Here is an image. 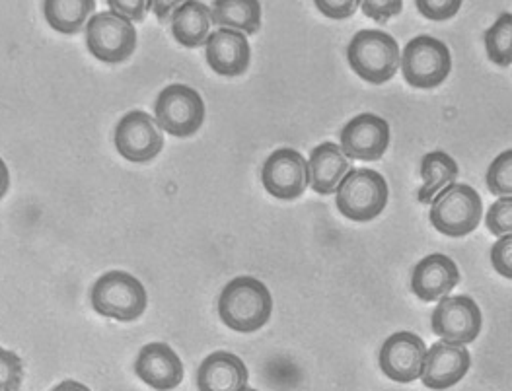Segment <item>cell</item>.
Masks as SVG:
<instances>
[{
	"instance_id": "5bb4252c",
	"label": "cell",
	"mask_w": 512,
	"mask_h": 391,
	"mask_svg": "<svg viewBox=\"0 0 512 391\" xmlns=\"http://www.w3.org/2000/svg\"><path fill=\"white\" fill-rule=\"evenodd\" d=\"M472 355L466 345H452L437 341L427 349L423 366V386L429 390L442 391L456 386L470 370Z\"/></svg>"
},
{
	"instance_id": "484cf974",
	"label": "cell",
	"mask_w": 512,
	"mask_h": 391,
	"mask_svg": "<svg viewBox=\"0 0 512 391\" xmlns=\"http://www.w3.org/2000/svg\"><path fill=\"white\" fill-rule=\"evenodd\" d=\"M24 382L20 356L0 347V391H18Z\"/></svg>"
},
{
	"instance_id": "f546056e",
	"label": "cell",
	"mask_w": 512,
	"mask_h": 391,
	"mask_svg": "<svg viewBox=\"0 0 512 391\" xmlns=\"http://www.w3.org/2000/svg\"><path fill=\"white\" fill-rule=\"evenodd\" d=\"M361 8L368 18L376 22H388L402 12V0H363Z\"/></svg>"
},
{
	"instance_id": "5b68a950",
	"label": "cell",
	"mask_w": 512,
	"mask_h": 391,
	"mask_svg": "<svg viewBox=\"0 0 512 391\" xmlns=\"http://www.w3.org/2000/svg\"><path fill=\"white\" fill-rule=\"evenodd\" d=\"M335 195L337 209L345 218L355 222H370L386 209L390 189L382 174L368 168H359L347 172Z\"/></svg>"
},
{
	"instance_id": "30bf717a",
	"label": "cell",
	"mask_w": 512,
	"mask_h": 391,
	"mask_svg": "<svg viewBox=\"0 0 512 391\" xmlns=\"http://www.w3.org/2000/svg\"><path fill=\"white\" fill-rule=\"evenodd\" d=\"M117 152L135 164L154 160L164 148V135L156 119L145 111H129L115 127Z\"/></svg>"
},
{
	"instance_id": "ffe728a7",
	"label": "cell",
	"mask_w": 512,
	"mask_h": 391,
	"mask_svg": "<svg viewBox=\"0 0 512 391\" xmlns=\"http://www.w3.org/2000/svg\"><path fill=\"white\" fill-rule=\"evenodd\" d=\"M211 30V8L205 2H182L172 14V34L176 41L187 47H201Z\"/></svg>"
},
{
	"instance_id": "cb8c5ba5",
	"label": "cell",
	"mask_w": 512,
	"mask_h": 391,
	"mask_svg": "<svg viewBox=\"0 0 512 391\" xmlns=\"http://www.w3.org/2000/svg\"><path fill=\"white\" fill-rule=\"evenodd\" d=\"M485 49L487 57L501 67L512 63V14L505 12L499 20L485 32Z\"/></svg>"
},
{
	"instance_id": "7a4b0ae2",
	"label": "cell",
	"mask_w": 512,
	"mask_h": 391,
	"mask_svg": "<svg viewBox=\"0 0 512 391\" xmlns=\"http://www.w3.org/2000/svg\"><path fill=\"white\" fill-rule=\"evenodd\" d=\"M400 45L394 37L380 30L357 32L349 47L347 61L351 69L370 84H384L400 69Z\"/></svg>"
},
{
	"instance_id": "4fadbf2b",
	"label": "cell",
	"mask_w": 512,
	"mask_h": 391,
	"mask_svg": "<svg viewBox=\"0 0 512 391\" xmlns=\"http://www.w3.org/2000/svg\"><path fill=\"white\" fill-rule=\"evenodd\" d=\"M427 356V345L425 341L411 333V331H400L390 335L378 355V362L382 372L400 384H411L421 378L423 366Z\"/></svg>"
},
{
	"instance_id": "8fae6325",
	"label": "cell",
	"mask_w": 512,
	"mask_h": 391,
	"mask_svg": "<svg viewBox=\"0 0 512 391\" xmlns=\"http://www.w3.org/2000/svg\"><path fill=\"white\" fill-rule=\"evenodd\" d=\"M390 125L384 117L361 113L341 129L339 148L347 160H380L390 146Z\"/></svg>"
},
{
	"instance_id": "4dcf8cb0",
	"label": "cell",
	"mask_w": 512,
	"mask_h": 391,
	"mask_svg": "<svg viewBox=\"0 0 512 391\" xmlns=\"http://www.w3.org/2000/svg\"><path fill=\"white\" fill-rule=\"evenodd\" d=\"M359 0H316V8L331 20H347L359 10Z\"/></svg>"
},
{
	"instance_id": "7402d4cb",
	"label": "cell",
	"mask_w": 512,
	"mask_h": 391,
	"mask_svg": "<svg viewBox=\"0 0 512 391\" xmlns=\"http://www.w3.org/2000/svg\"><path fill=\"white\" fill-rule=\"evenodd\" d=\"M458 174H460L458 164L450 154H446L442 150L425 154L423 160H421L423 187L419 189V201L423 205H431V201L439 195L446 185L456 183Z\"/></svg>"
},
{
	"instance_id": "ba28073f",
	"label": "cell",
	"mask_w": 512,
	"mask_h": 391,
	"mask_svg": "<svg viewBox=\"0 0 512 391\" xmlns=\"http://www.w3.org/2000/svg\"><path fill=\"white\" fill-rule=\"evenodd\" d=\"M88 51L102 63L117 65L127 61L137 49V30L127 18L104 10L86 24Z\"/></svg>"
},
{
	"instance_id": "44dd1931",
	"label": "cell",
	"mask_w": 512,
	"mask_h": 391,
	"mask_svg": "<svg viewBox=\"0 0 512 391\" xmlns=\"http://www.w3.org/2000/svg\"><path fill=\"white\" fill-rule=\"evenodd\" d=\"M211 24L254 36L261 28V4L257 0H217L211 8Z\"/></svg>"
},
{
	"instance_id": "836d02e7",
	"label": "cell",
	"mask_w": 512,
	"mask_h": 391,
	"mask_svg": "<svg viewBox=\"0 0 512 391\" xmlns=\"http://www.w3.org/2000/svg\"><path fill=\"white\" fill-rule=\"evenodd\" d=\"M8 187H10V174H8V168H6L4 160L0 158V199L6 195Z\"/></svg>"
},
{
	"instance_id": "9c48e42d",
	"label": "cell",
	"mask_w": 512,
	"mask_h": 391,
	"mask_svg": "<svg viewBox=\"0 0 512 391\" xmlns=\"http://www.w3.org/2000/svg\"><path fill=\"white\" fill-rule=\"evenodd\" d=\"M431 325L440 341L452 345H470L481 333L483 314L476 300L470 296H444L433 312Z\"/></svg>"
},
{
	"instance_id": "2e32d148",
	"label": "cell",
	"mask_w": 512,
	"mask_h": 391,
	"mask_svg": "<svg viewBox=\"0 0 512 391\" xmlns=\"http://www.w3.org/2000/svg\"><path fill=\"white\" fill-rule=\"evenodd\" d=\"M205 57L207 65L220 76H240L248 71L252 61L248 36L217 28L205 41Z\"/></svg>"
},
{
	"instance_id": "83f0119b",
	"label": "cell",
	"mask_w": 512,
	"mask_h": 391,
	"mask_svg": "<svg viewBox=\"0 0 512 391\" xmlns=\"http://www.w3.org/2000/svg\"><path fill=\"white\" fill-rule=\"evenodd\" d=\"M462 0H417V10L429 20H448L458 14Z\"/></svg>"
},
{
	"instance_id": "f1b7e54d",
	"label": "cell",
	"mask_w": 512,
	"mask_h": 391,
	"mask_svg": "<svg viewBox=\"0 0 512 391\" xmlns=\"http://www.w3.org/2000/svg\"><path fill=\"white\" fill-rule=\"evenodd\" d=\"M491 263L499 275L512 279V234L501 236L491 248Z\"/></svg>"
},
{
	"instance_id": "ac0fdd59",
	"label": "cell",
	"mask_w": 512,
	"mask_h": 391,
	"mask_svg": "<svg viewBox=\"0 0 512 391\" xmlns=\"http://www.w3.org/2000/svg\"><path fill=\"white\" fill-rule=\"evenodd\" d=\"M248 366L228 351L207 356L197 372L199 391H244L248 388Z\"/></svg>"
},
{
	"instance_id": "52a82bcc",
	"label": "cell",
	"mask_w": 512,
	"mask_h": 391,
	"mask_svg": "<svg viewBox=\"0 0 512 391\" xmlns=\"http://www.w3.org/2000/svg\"><path fill=\"white\" fill-rule=\"evenodd\" d=\"M154 117L162 131L185 139L203 127L205 102L197 90L185 84H170L154 102Z\"/></svg>"
},
{
	"instance_id": "d4e9b609",
	"label": "cell",
	"mask_w": 512,
	"mask_h": 391,
	"mask_svg": "<svg viewBox=\"0 0 512 391\" xmlns=\"http://www.w3.org/2000/svg\"><path fill=\"white\" fill-rule=\"evenodd\" d=\"M487 187L497 197H512V150H505L491 162Z\"/></svg>"
},
{
	"instance_id": "603a6c76",
	"label": "cell",
	"mask_w": 512,
	"mask_h": 391,
	"mask_svg": "<svg viewBox=\"0 0 512 391\" xmlns=\"http://www.w3.org/2000/svg\"><path fill=\"white\" fill-rule=\"evenodd\" d=\"M94 0H49L43 4V14L49 26L59 32L73 36L94 16Z\"/></svg>"
},
{
	"instance_id": "8992f818",
	"label": "cell",
	"mask_w": 512,
	"mask_h": 391,
	"mask_svg": "<svg viewBox=\"0 0 512 391\" xmlns=\"http://www.w3.org/2000/svg\"><path fill=\"white\" fill-rule=\"evenodd\" d=\"M403 78L413 88L431 90L440 86L452 71L450 49L431 36L413 37L400 57Z\"/></svg>"
},
{
	"instance_id": "277c9868",
	"label": "cell",
	"mask_w": 512,
	"mask_h": 391,
	"mask_svg": "<svg viewBox=\"0 0 512 391\" xmlns=\"http://www.w3.org/2000/svg\"><path fill=\"white\" fill-rule=\"evenodd\" d=\"M147 304V288L137 277L125 271H110L102 275L92 288V306L104 318L139 320L145 314Z\"/></svg>"
},
{
	"instance_id": "d6a6232c",
	"label": "cell",
	"mask_w": 512,
	"mask_h": 391,
	"mask_svg": "<svg viewBox=\"0 0 512 391\" xmlns=\"http://www.w3.org/2000/svg\"><path fill=\"white\" fill-rule=\"evenodd\" d=\"M180 4L182 2H156V4H152V8L160 20H166L168 14H174Z\"/></svg>"
},
{
	"instance_id": "9a60e30c",
	"label": "cell",
	"mask_w": 512,
	"mask_h": 391,
	"mask_svg": "<svg viewBox=\"0 0 512 391\" xmlns=\"http://www.w3.org/2000/svg\"><path fill=\"white\" fill-rule=\"evenodd\" d=\"M135 372L147 386L156 391L176 390L183 380L182 360L166 343L145 345L137 356Z\"/></svg>"
},
{
	"instance_id": "1f68e13d",
	"label": "cell",
	"mask_w": 512,
	"mask_h": 391,
	"mask_svg": "<svg viewBox=\"0 0 512 391\" xmlns=\"http://www.w3.org/2000/svg\"><path fill=\"white\" fill-rule=\"evenodd\" d=\"M108 4H110L111 12L127 18L129 22L131 20L141 22L148 10L152 8V2H148V0H110Z\"/></svg>"
},
{
	"instance_id": "e0dca14e",
	"label": "cell",
	"mask_w": 512,
	"mask_h": 391,
	"mask_svg": "<svg viewBox=\"0 0 512 391\" xmlns=\"http://www.w3.org/2000/svg\"><path fill=\"white\" fill-rule=\"evenodd\" d=\"M460 283L458 265L444 253L421 259L411 275V290L423 302H437L448 296Z\"/></svg>"
},
{
	"instance_id": "d6986e66",
	"label": "cell",
	"mask_w": 512,
	"mask_h": 391,
	"mask_svg": "<svg viewBox=\"0 0 512 391\" xmlns=\"http://www.w3.org/2000/svg\"><path fill=\"white\" fill-rule=\"evenodd\" d=\"M308 162V185L318 195H331L351 170L347 156L339 144L322 143L312 148Z\"/></svg>"
},
{
	"instance_id": "e575fe53",
	"label": "cell",
	"mask_w": 512,
	"mask_h": 391,
	"mask_svg": "<svg viewBox=\"0 0 512 391\" xmlns=\"http://www.w3.org/2000/svg\"><path fill=\"white\" fill-rule=\"evenodd\" d=\"M53 391H92L88 386H84V384H80V382H76V380H65V382H61L59 386H55Z\"/></svg>"
},
{
	"instance_id": "d590c367",
	"label": "cell",
	"mask_w": 512,
	"mask_h": 391,
	"mask_svg": "<svg viewBox=\"0 0 512 391\" xmlns=\"http://www.w3.org/2000/svg\"><path fill=\"white\" fill-rule=\"evenodd\" d=\"M244 391H257V390H254V388H246V390Z\"/></svg>"
},
{
	"instance_id": "3957f363",
	"label": "cell",
	"mask_w": 512,
	"mask_h": 391,
	"mask_svg": "<svg viewBox=\"0 0 512 391\" xmlns=\"http://www.w3.org/2000/svg\"><path fill=\"white\" fill-rule=\"evenodd\" d=\"M481 218V197L466 183L446 185L431 201V224L444 236L464 238L476 230Z\"/></svg>"
},
{
	"instance_id": "4316f807",
	"label": "cell",
	"mask_w": 512,
	"mask_h": 391,
	"mask_svg": "<svg viewBox=\"0 0 512 391\" xmlns=\"http://www.w3.org/2000/svg\"><path fill=\"white\" fill-rule=\"evenodd\" d=\"M485 224L489 232L499 238L512 234V197H499V201L489 207Z\"/></svg>"
},
{
	"instance_id": "7c38bea8",
	"label": "cell",
	"mask_w": 512,
	"mask_h": 391,
	"mask_svg": "<svg viewBox=\"0 0 512 391\" xmlns=\"http://www.w3.org/2000/svg\"><path fill=\"white\" fill-rule=\"evenodd\" d=\"M261 181L269 195L281 201H294L308 187V162L294 148H279L265 160Z\"/></svg>"
},
{
	"instance_id": "6da1fadb",
	"label": "cell",
	"mask_w": 512,
	"mask_h": 391,
	"mask_svg": "<svg viewBox=\"0 0 512 391\" xmlns=\"http://www.w3.org/2000/svg\"><path fill=\"white\" fill-rule=\"evenodd\" d=\"M273 298L265 283L254 277H236L222 288L219 316L228 329L254 333L271 320Z\"/></svg>"
}]
</instances>
